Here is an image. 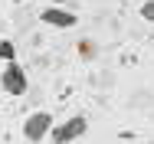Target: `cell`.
<instances>
[{
  "label": "cell",
  "instance_id": "6da1fadb",
  "mask_svg": "<svg viewBox=\"0 0 154 144\" xmlns=\"http://www.w3.org/2000/svg\"><path fill=\"white\" fill-rule=\"evenodd\" d=\"M0 88L7 92V95H26L30 92V79H26V69L17 62V59H7V66H3V72H0Z\"/></svg>",
  "mask_w": 154,
  "mask_h": 144
},
{
  "label": "cell",
  "instance_id": "7a4b0ae2",
  "mask_svg": "<svg viewBox=\"0 0 154 144\" xmlns=\"http://www.w3.org/2000/svg\"><path fill=\"white\" fill-rule=\"evenodd\" d=\"M85 131H89V118L85 115H72V118H66L62 124H53L49 141L53 144H72V141H79Z\"/></svg>",
  "mask_w": 154,
  "mask_h": 144
},
{
  "label": "cell",
  "instance_id": "3957f363",
  "mask_svg": "<svg viewBox=\"0 0 154 144\" xmlns=\"http://www.w3.org/2000/svg\"><path fill=\"white\" fill-rule=\"evenodd\" d=\"M53 124H56L53 112H33V115L23 118V138H26L30 144H39V141H46V138H49Z\"/></svg>",
  "mask_w": 154,
  "mask_h": 144
},
{
  "label": "cell",
  "instance_id": "277c9868",
  "mask_svg": "<svg viewBox=\"0 0 154 144\" xmlns=\"http://www.w3.org/2000/svg\"><path fill=\"white\" fill-rule=\"evenodd\" d=\"M39 20H43L46 26H53V29H72L79 23V17H75L72 10H66V7H46V10L39 13Z\"/></svg>",
  "mask_w": 154,
  "mask_h": 144
},
{
  "label": "cell",
  "instance_id": "5b68a950",
  "mask_svg": "<svg viewBox=\"0 0 154 144\" xmlns=\"http://www.w3.org/2000/svg\"><path fill=\"white\" fill-rule=\"evenodd\" d=\"M75 49H79V59H85V62L98 59V43H95V39H79Z\"/></svg>",
  "mask_w": 154,
  "mask_h": 144
},
{
  "label": "cell",
  "instance_id": "8992f818",
  "mask_svg": "<svg viewBox=\"0 0 154 144\" xmlns=\"http://www.w3.org/2000/svg\"><path fill=\"white\" fill-rule=\"evenodd\" d=\"M7 59H17V46H13V39H0V62H7Z\"/></svg>",
  "mask_w": 154,
  "mask_h": 144
},
{
  "label": "cell",
  "instance_id": "52a82bcc",
  "mask_svg": "<svg viewBox=\"0 0 154 144\" xmlns=\"http://www.w3.org/2000/svg\"><path fill=\"white\" fill-rule=\"evenodd\" d=\"M138 13H141V20H148V23H154V0H144Z\"/></svg>",
  "mask_w": 154,
  "mask_h": 144
},
{
  "label": "cell",
  "instance_id": "ba28073f",
  "mask_svg": "<svg viewBox=\"0 0 154 144\" xmlns=\"http://www.w3.org/2000/svg\"><path fill=\"white\" fill-rule=\"evenodd\" d=\"M148 144H151V141H148Z\"/></svg>",
  "mask_w": 154,
  "mask_h": 144
}]
</instances>
